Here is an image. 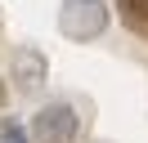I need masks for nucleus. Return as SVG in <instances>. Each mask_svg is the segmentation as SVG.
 <instances>
[{"label":"nucleus","mask_w":148,"mask_h":143,"mask_svg":"<svg viewBox=\"0 0 148 143\" xmlns=\"http://www.w3.org/2000/svg\"><path fill=\"white\" fill-rule=\"evenodd\" d=\"M112 14L103 0H63L58 5V31L67 36V40L85 45V40H99L103 31H108Z\"/></svg>","instance_id":"nucleus-1"},{"label":"nucleus","mask_w":148,"mask_h":143,"mask_svg":"<svg viewBox=\"0 0 148 143\" xmlns=\"http://www.w3.org/2000/svg\"><path fill=\"white\" fill-rule=\"evenodd\" d=\"M76 134H81V116H76V107L63 103V98L45 103L32 116V139L36 143H76Z\"/></svg>","instance_id":"nucleus-2"},{"label":"nucleus","mask_w":148,"mask_h":143,"mask_svg":"<svg viewBox=\"0 0 148 143\" xmlns=\"http://www.w3.org/2000/svg\"><path fill=\"white\" fill-rule=\"evenodd\" d=\"M9 76H14V85H18L23 94H36V89L45 85V76H49V63H45L40 49H18L14 63H9Z\"/></svg>","instance_id":"nucleus-3"},{"label":"nucleus","mask_w":148,"mask_h":143,"mask_svg":"<svg viewBox=\"0 0 148 143\" xmlns=\"http://www.w3.org/2000/svg\"><path fill=\"white\" fill-rule=\"evenodd\" d=\"M0 143H27V130H23V125H5V130H0Z\"/></svg>","instance_id":"nucleus-4"},{"label":"nucleus","mask_w":148,"mask_h":143,"mask_svg":"<svg viewBox=\"0 0 148 143\" xmlns=\"http://www.w3.org/2000/svg\"><path fill=\"white\" fill-rule=\"evenodd\" d=\"M121 9L130 18H148V0H121Z\"/></svg>","instance_id":"nucleus-5"}]
</instances>
